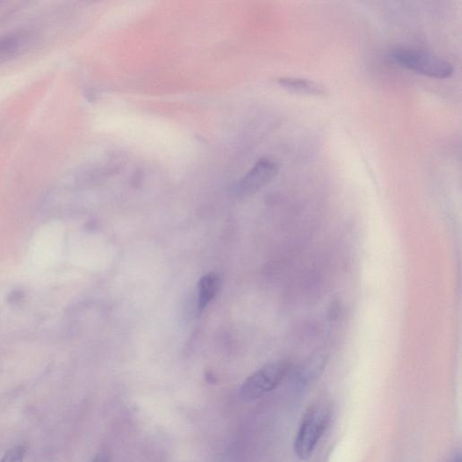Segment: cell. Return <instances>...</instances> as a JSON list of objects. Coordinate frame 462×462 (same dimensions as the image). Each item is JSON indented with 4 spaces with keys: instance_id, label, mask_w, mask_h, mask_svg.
Returning a JSON list of instances; mask_svg holds the SVG:
<instances>
[{
    "instance_id": "7",
    "label": "cell",
    "mask_w": 462,
    "mask_h": 462,
    "mask_svg": "<svg viewBox=\"0 0 462 462\" xmlns=\"http://www.w3.org/2000/svg\"><path fill=\"white\" fill-rule=\"evenodd\" d=\"M26 448L23 445H16L9 449L3 456L0 462H23L26 456Z\"/></svg>"
},
{
    "instance_id": "2",
    "label": "cell",
    "mask_w": 462,
    "mask_h": 462,
    "mask_svg": "<svg viewBox=\"0 0 462 462\" xmlns=\"http://www.w3.org/2000/svg\"><path fill=\"white\" fill-rule=\"evenodd\" d=\"M392 57L402 67L430 78L447 79L454 71V66L447 60L415 48H395Z\"/></svg>"
},
{
    "instance_id": "4",
    "label": "cell",
    "mask_w": 462,
    "mask_h": 462,
    "mask_svg": "<svg viewBox=\"0 0 462 462\" xmlns=\"http://www.w3.org/2000/svg\"><path fill=\"white\" fill-rule=\"evenodd\" d=\"M279 169V165L272 160H261L238 183L236 193L240 197H246L258 192L277 177Z\"/></svg>"
},
{
    "instance_id": "3",
    "label": "cell",
    "mask_w": 462,
    "mask_h": 462,
    "mask_svg": "<svg viewBox=\"0 0 462 462\" xmlns=\"http://www.w3.org/2000/svg\"><path fill=\"white\" fill-rule=\"evenodd\" d=\"M288 371V364L285 361L265 365L244 382L240 391L241 397L246 402L259 399L276 389L285 379Z\"/></svg>"
},
{
    "instance_id": "6",
    "label": "cell",
    "mask_w": 462,
    "mask_h": 462,
    "mask_svg": "<svg viewBox=\"0 0 462 462\" xmlns=\"http://www.w3.org/2000/svg\"><path fill=\"white\" fill-rule=\"evenodd\" d=\"M220 286L219 277L215 273H210L202 277L199 283L198 310L202 312L218 292Z\"/></svg>"
},
{
    "instance_id": "8",
    "label": "cell",
    "mask_w": 462,
    "mask_h": 462,
    "mask_svg": "<svg viewBox=\"0 0 462 462\" xmlns=\"http://www.w3.org/2000/svg\"><path fill=\"white\" fill-rule=\"evenodd\" d=\"M92 462H110V455L107 452H101L96 455Z\"/></svg>"
},
{
    "instance_id": "9",
    "label": "cell",
    "mask_w": 462,
    "mask_h": 462,
    "mask_svg": "<svg viewBox=\"0 0 462 462\" xmlns=\"http://www.w3.org/2000/svg\"><path fill=\"white\" fill-rule=\"evenodd\" d=\"M457 462H461V461H457Z\"/></svg>"
},
{
    "instance_id": "5",
    "label": "cell",
    "mask_w": 462,
    "mask_h": 462,
    "mask_svg": "<svg viewBox=\"0 0 462 462\" xmlns=\"http://www.w3.org/2000/svg\"><path fill=\"white\" fill-rule=\"evenodd\" d=\"M279 84L286 92L292 94L324 97L328 94V90L322 84L308 79L298 77H281Z\"/></svg>"
},
{
    "instance_id": "1",
    "label": "cell",
    "mask_w": 462,
    "mask_h": 462,
    "mask_svg": "<svg viewBox=\"0 0 462 462\" xmlns=\"http://www.w3.org/2000/svg\"><path fill=\"white\" fill-rule=\"evenodd\" d=\"M331 409L325 403L313 404L306 411L294 443V451L302 461L311 458L330 422Z\"/></svg>"
}]
</instances>
